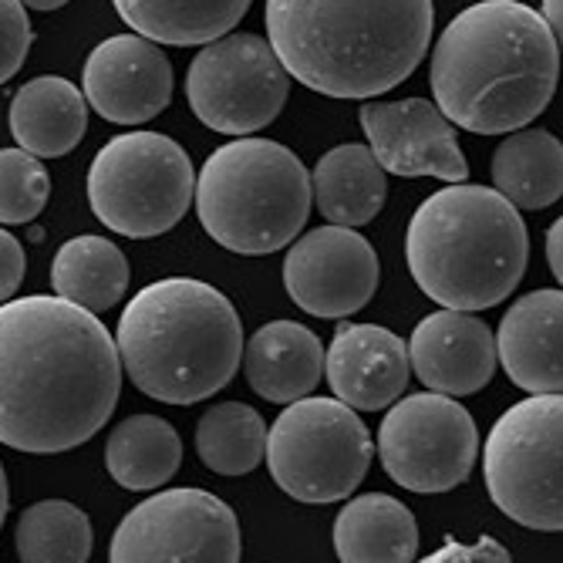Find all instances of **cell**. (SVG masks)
<instances>
[{"label": "cell", "instance_id": "15", "mask_svg": "<svg viewBox=\"0 0 563 563\" xmlns=\"http://www.w3.org/2000/svg\"><path fill=\"white\" fill-rule=\"evenodd\" d=\"M85 101L115 125H142L173 101V65L156 41L115 34L101 41L81 71Z\"/></svg>", "mask_w": 563, "mask_h": 563}, {"label": "cell", "instance_id": "32", "mask_svg": "<svg viewBox=\"0 0 563 563\" xmlns=\"http://www.w3.org/2000/svg\"><path fill=\"white\" fill-rule=\"evenodd\" d=\"M429 563H439V560H509V553H506V547H499V543H493V540H483L479 547H455V543H449L445 550H439V553H432V556H426Z\"/></svg>", "mask_w": 563, "mask_h": 563}, {"label": "cell", "instance_id": "22", "mask_svg": "<svg viewBox=\"0 0 563 563\" xmlns=\"http://www.w3.org/2000/svg\"><path fill=\"white\" fill-rule=\"evenodd\" d=\"M311 196L328 223L365 227L385 207L388 179L368 145L347 142L321 156L311 176Z\"/></svg>", "mask_w": 563, "mask_h": 563}, {"label": "cell", "instance_id": "28", "mask_svg": "<svg viewBox=\"0 0 563 563\" xmlns=\"http://www.w3.org/2000/svg\"><path fill=\"white\" fill-rule=\"evenodd\" d=\"M14 550L24 563H85L91 556V523L65 499L34 503L18 520Z\"/></svg>", "mask_w": 563, "mask_h": 563}, {"label": "cell", "instance_id": "6", "mask_svg": "<svg viewBox=\"0 0 563 563\" xmlns=\"http://www.w3.org/2000/svg\"><path fill=\"white\" fill-rule=\"evenodd\" d=\"M311 173L280 142L240 135L196 176V217L220 246L264 257L284 250L311 217Z\"/></svg>", "mask_w": 563, "mask_h": 563}, {"label": "cell", "instance_id": "29", "mask_svg": "<svg viewBox=\"0 0 563 563\" xmlns=\"http://www.w3.org/2000/svg\"><path fill=\"white\" fill-rule=\"evenodd\" d=\"M51 196V176L24 148H0V223H31Z\"/></svg>", "mask_w": 563, "mask_h": 563}, {"label": "cell", "instance_id": "16", "mask_svg": "<svg viewBox=\"0 0 563 563\" xmlns=\"http://www.w3.org/2000/svg\"><path fill=\"white\" fill-rule=\"evenodd\" d=\"M405 347L408 368L439 395H476L496 375V338L476 311L442 307L416 324Z\"/></svg>", "mask_w": 563, "mask_h": 563}, {"label": "cell", "instance_id": "30", "mask_svg": "<svg viewBox=\"0 0 563 563\" xmlns=\"http://www.w3.org/2000/svg\"><path fill=\"white\" fill-rule=\"evenodd\" d=\"M34 31L21 0H0V85L11 81L31 51Z\"/></svg>", "mask_w": 563, "mask_h": 563}, {"label": "cell", "instance_id": "31", "mask_svg": "<svg viewBox=\"0 0 563 563\" xmlns=\"http://www.w3.org/2000/svg\"><path fill=\"white\" fill-rule=\"evenodd\" d=\"M27 261H24V246L18 243L14 233H8L0 227V303L11 300L24 280Z\"/></svg>", "mask_w": 563, "mask_h": 563}, {"label": "cell", "instance_id": "8", "mask_svg": "<svg viewBox=\"0 0 563 563\" xmlns=\"http://www.w3.org/2000/svg\"><path fill=\"white\" fill-rule=\"evenodd\" d=\"M372 435L351 405L318 398L290 401L267 429V466L274 483L297 503L328 506L347 499L372 466Z\"/></svg>", "mask_w": 563, "mask_h": 563}, {"label": "cell", "instance_id": "27", "mask_svg": "<svg viewBox=\"0 0 563 563\" xmlns=\"http://www.w3.org/2000/svg\"><path fill=\"white\" fill-rule=\"evenodd\" d=\"M196 452L217 476H246L264 463L267 419L243 401H220L196 426Z\"/></svg>", "mask_w": 563, "mask_h": 563}, {"label": "cell", "instance_id": "26", "mask_svg": "<svg viewBox=\"0 0 563 563\" xmlns=\"http://www.w3.org/2000/svg\"><path fill=\"white\" fill-rule=\"evenodd\" d=\"M51 287L58 297L85 307L91 314H101L125 297L129 261L106 236H75L55 253Z\"/></svg>", "mask_w": 563, "mask_h": 563}, {"label": "cell", "instance_id": "10", "mask_svg": "<svg viewBox=\"0 0 563 563\" xmlns=\"http://www.w3.org/2000/svg\"><path fill=\"white\" fill-rule=\"evenodd\" d=\"M192 115L223 135L267 129L290 98V75L261 34H223L192 58L186 75Z\"/></svg>", "mask_w": 563, "mask_h": 563}, {"label": "cell", "instance_id": "35", "mask_svg": "<svg viewBox=\"0 0 563 563\" xmlns=\"http://www.w3.org/2000/svg\"><path fill=\"white\" fill-rule=\"evenodd\" d=\"M24 8H31V11H58V8H65L68 0H21Z\"/></svg>", "mask_w": 563, "mask_h": 563}, {"label": "cell", "instance_id": "4", "mask_svg": "<svg viewBox=\"0 0 563 563\" xmlns=\"http://www.w3.org/2000/svg\"><path fill=\"white\" fill-rule=\"evenodd\" d=\"M115 347L142 395L192 405L233 382L243 357V324L233 300L217 287L166 277L129 300Z\"/></svg>", "mask_w": 563, "mask_h": 563}, {"label": "cell", "instance_id": "13", "mask_svg": "<svg viewBox=\"0 0 563 563\" xmlns=\"http://www.w3.org/2000/svg\"><path fill=\"white\" fill-rule=\"evenodd\" d=\"M378 253L354 227H318L303 233L284 261V287L300 311L314 318L357 314L378 290Z\"/></svg>", "mask_w": 563, "mask_h": 563}, {"label": "cell", "instance_id": "23", "mask_svg": "<svg viewBox=\"0 0 563 563\" xmlns=\"http://www.w3.org/2000/svg\"><path fill=\"white\" fill-rule=\"evenodd\" d=\"M112 4L135 34L156 44L196 47L230 34L253 0H112Z\"/></svg>", "mask_w": 563, "mask_h": 563}, {"label": "cell", "instance_id": "18", "mask_svg": "<svg viewBox=\"0 0 563 563\" xmlns=\"http://www.w3.org/2000/svg\"><path fill=\"white\" fill-rule=\"evenodd\" d=\"M563 294L533 290L503 314L496 331V362L509 382L530 395L563 391Z\"/></svg>", "mask_w": 563, "mask_h": 563}, {"label": "cell", "instance_id": "17", "mask_svg": "<svg viewBox=\"0 0 563 563\" xmlns=\"http://www.w3.org/2000/svg\"><path fill=\"white\" fill-rule=\"evenodd\" d=\"M408 347L382 324H344L324 351L331 391L362 412H382L408 388Z\"/></svg>", "mask_w": 563, "mask_h": 563}, {"label": "cell", "instance_id": "21", "mask_svg": "<svg viewBox=\"0 0 563 563\" xmlns=\"http://www.w3.org/2000/svg\"><path fill=\"white\" fill-rule=\"evenodd\" d=\"M334 553L344 563H408L419 553V523L388 493L354 496L334 520Z\"/></svg>", "mask_w": 563, "mask_h": 563}, {"label": "cell", "instance_id": "33", "mask_svg": "<svg viewBox=\"0 0 563 563\" xmlns=\"http://www.w3.org/2000/svg\"><path fill=\"white\" fill-rule=\"evenodd\" d=\"M560 240H563V223L556 220L550 230H547V264H550V274L556 277V284L563 280V261H560Z\"/></svg>", "mask_w": 563, "mask_h": 563}, {"label": "cell", "instance_id": "2", "mask_svg": "<svg viewBox=\"0 0 563 563\" xmlns=\"http://www.w3.org/2000/svg\"><path fill=\"white\" fill-rule=\"evenodd\" d=\"M560 47L520 0H479L455 14L432 51L435 109L476 135L530 125L556 91Z\"/></svg>", "mask_w": 563, "mask_h": 563}, {"label": "cell", "instance_id": "3", "mask_svg": "<svg viewBox=\"0 0 563 563\" xmlns=\"http://www.w3.org/2000/svg\"><path fill=\"white\" fill-rule=\"evenodd\" d=\"M432 0H267V41L290 78L368 101L412 75L432 44Z\"/></svg>", "mask_w": 563, "mask_h": 563}, {"label": "cell", "instance_id": "1", "mask_svg": "<svg viewBox=\"0 0 563 563\" xmlns=\"http://www.w3.org/2000/svg\"><path fill=\"white\" fill-rule=\"evenodd\" d=\"M122 391L115 338L65 297L0 303V442L68 452L106 426Z\"/></svg>", "mask_w": 563, "mask_h": 563}, {"label": "cell", "instance_id": "12", "mask_svg": "<svg viewBox=\"0 0 563 563\" xmlns=\"http://www.w3.org/2000/svg\"><path fill=\"white\" fill-rule=\"evenodd\" d=\"M240 553L236 514L207 489H166L142 499L119 523L109 547L115 563H236Z\"/></svg>", "mask_w": 563, "mask_h": 563}, {"label": "cell", "instance_id": "7", "mask_svg": "<svg viewBox=\"0 0 563 563\" xmlns=\"http://www.w3.org/2000/svg\"><path fill=\"white\" fill-rule=\"evenodd\" d=\"M189 152L163 132H125L101 145L88 169L91 213L112 233L148 240L169 233L192 207Z\"/></svg>", "mask_w": 563, "mask_h": 563}, {"label": "cell", "instance_id": "5", "mask_svg": "<svg viewBox=\"0 0 563 563\" xmlns=\"http://www.w3.org/2000/svg\"><path fill=\"white\" fill-rule=\"evenodd\" d=\"M405 261L435 303L452 311H486L520 287L530 261V233L503 192L449 183L408 223Z\"/></svg>", "mask_w": 563, "mask_h": 563}, {"label": "cell", "instance_id": "14", "mask_svg": "<svg viewBox=\"0 0 563 563\" xmlns=\"http://www.w3.org/2000/svg\"><path fill=\"white\" fill-rule=\"evenodd\" d=\"M362 129L378 166L391 176L416 179L435 176L445 183H466L470 163L459 148L455 125L435 109L429 98L401 101H365Z\"/></svg>", "mask_w": 563, "mask_h": 563}, {"label": "cell", "instance_id": "34", "mask_svg": "<svg viewBox=\"0 0 563 563\" xmlns=\"http://www.w3.org/2000/svg\"><path fill=\"white\" fill-rule=\"evenodd\" d=\"M543 21H547V27L553 31V37L560 41V0H543V14H540Z\"/></svg>", "mask_w": 563, "mask_h": 563}, {"label": "cell", "instance_id": "24", "mask_svg": "<svg viewBox=\"0 0 563 563\" xmlns=\"http://www.w3.org/2000/svg\"><path fill=\"white\" fill-rule=\"evenodd\" d=\"M493 189L517 210H547L563 192V145L547 129H517L493 156Z\"/></svg>", "mask_w": 563, "mask_h": 563}, {"label": "cell", "instance_id": "25", "mask_svg": "<svg viewBox=\"0 0 563 563\" xmlns=\"http://www.w3.org/2000/svg\"><path fill=\"white\" fill-rule=\"evenodd\" d=\"M109 476L135 493L166 486L183 466V439L159 416H132L106 442Z\"/></svg>", "mask_w": 563, "mask_h": 563}, {"label": "cell", "instance_id": "20", "mask_svg": "<svg viewBox=\"0 0 563 563\" xmlns=\"http://www.w3.org/2000/svg\"><path fill=\"white\" fill-rule=\"evenodd\" d=\"M88 101L58 75L31 78L11 101V132L37 159H58L85 139Z\"/></svg>", "mask_w": 563, "mask_h": 563}, {"label": "cell", "instance_id": "9", "mask_svg": "<svg viewBox=\"0 0 563 563\" xmlns=\"http://www.w3.org/2000/svg\"><path fill=\"white\" fill-rule=\"evenodd\" d=\"M563 398L533 395L506 408L483 449L486 489L503 514L540 533L563 530Z\"/></svg>", "mask_w": 563, "mask_h": 563}, {"label": "cell", "instance_id": "11", "mask_svg": "<svg viewBox=\"0 0 563 563\" xmlns=\"http://www.w3.org/2000/svg\"><path fill=\"white\" fill-rule=\"evenodd\" d=\"M385 473L412 493H449L463 486L479 455V429L452 395L419 391L395 398L378 429Z\"/></svg>", "mask_w": 563, "mask_h": 563}, {"label": "cell", "instance_id": "36", "mask_svg": "<svg viewBox=\"0 0 563 563\" xmlns=\"http://www.w3.org/2000/svg\"><path fill=\"white\" fill-rule=\"evenodd\" d=\"M4 517H8V476L4 466H0V527H4Z\"/></svg>", "mask_w": 563, "mask_h": 563}, {"label": "cell", "instance_id": "19", "mask_svg": "<svg viewBox=\"0 0 563 563\" xmlns=\"http://www.w3.org/2000/svg\"><path fill=\"white\" fill-rule=\"evenodd\" d=\"M243 372L257 395L274 405H290L321 385L324 344L297 321H271L243 341Z\"/></svg>", "mask_w": 563, "mask_h": 563}]
</instances>
